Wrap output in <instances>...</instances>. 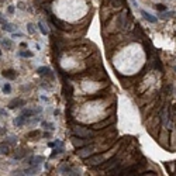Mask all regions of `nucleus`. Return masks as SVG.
<instances>
[{"mask_svg":"<svg viewBox=\"0 0 176 176\" xmlns=\"http://www.w3.org/2000/svg\"><path fill=\"white\" fill-rule=\"evenodd\" d=\"M72 133H73V135L89 138V140L93 138V135H95V131H93L92 128H86V127H82V126H73ZM92 142H93V141H92Z\"/></svg>","mask_w":176,"mask_h":176,"instance_id":"obj_1","label":"nucleus"},{"mask_svg":"<svg viewBox=\"0 0 176 176\" xmlns=\"http://www.w3.org/2000/svg\"><path fill=\"white\" fill-rule=\"evenodd\" d=\"M107 159V156H106V154H92L90 156L86 158V165L89 166H92V168H97L99 165H102L104 161Z\"/></svg>","mask_w":176,"mask_h":176,"instance_id":"obj_2","label":"nucleus"},{"mask_svg":"<svg viewBox=\"0 0 176 176\" xmlns=\"http://www.w3.org/2000/svg\"><path fill=\"white\" fill-rule=\"evenodd\" d=\"M97 151V147L95 144H86L85 147H80V148H78V155H79L80 158H88V156H90L92 154H95V152Z\"/></svg>","mask_w":176,"mask_h":176,"instance_id":"obj_3","label":"nucleus"},{"mask_svg":"<svg viewBox=\"0 0 176 176\" xmlns=\"http://www.w3.org/2000/svg\"><path fill=\"white\" fill-rule=\"evenodd\" d=\"M147 163H148V161L145 159V158H142L140 162H137V163H134V165H131L130 168L123 169V170H121V175H131V173H134V172H140Z\"/></svg>","mask_w":176,"mask_h":176,"instance_id":"obj_4","label":"nucleus"},{"mask_svg":"<svg viewBox=\"0 0 176 176\" xmlns=\"http://www.w3.org/2000/svg\"><path fill=\"white\" fill-rule=\"evenodd\" d=\"M49 20H51V23L55 25V28H59V30H64V31H66V30H71V27L72 25H69L68 23H65V21H62V20H59L58 17L52 16V14H49Z\"/></svg>","mask_w":176,"mask_h":176,"instance_id":"obj_5","label":"nucleus"},{"mask_svg":"<svg viewBox=\"0 0 176 176\" xmlns=\"http://www.w3.org/2000/svg\"><path fill=\"white\" fill-rule=\"evenodd\" d=\"M71 142L75 148H80V147H85L86 144H90L92 142V140H89V138H83V137H78V135H73L71 138Z\"/></svg>","mask_w":176,"mask_h":176,"instance_id":"obj_6","label":"nucleus"},{"mask_svg":"<svg viewBox=\"0 0 176 176\" xmlns=\"http://www.w3.org/2000/svg\"><path fill=\"white\" fill-rule=\"evenodd\" d=\"M37 73H38L40 76H44V78H49V79H54V78H55L54 72L51 71V68H48V66H40V68L37 69Z\"/></svg>","mask_w":176,"mask_h":176,"instance_id":"obj_7","label":"nucleus"},{"mask_svg":"<svg viewBox=\"0 0 176 176\" xmlns=\"http://www.w3.org/2000/svg\"><path fill=\"white\" fill-rule=\"evenodd\" d=\"M59 172L61 173H65V175H79V172L76 169H73L69 163H64L61 168H59Z\"/></svg>","mask_w":176,"mask_h":176,"instance_id":"obj_8","label":"nucleus"},{"mask_svg":"<svg viewBox=\"0 0 176 176\" xmlns=\"http://www.w3.org/2000/svg\"><path fill=\"white\" fill-rule=\"evenodd\" d=\"M23 104H25V102L23 100V99H20V97H16V99H13L10 103H8V109L10 110H14V109H17V107H20V106H23Z\"/></svg>","mask_w":176,"mask_h":176,"instance_id":"obj_9","label":"nucleus"},{"mask_svg":"<svg viewBox=\"0 0 176 176\" xmlns=\"http://www.w3.org/2000/svg\"><path fill=\"white\" fill-rule=\"evenodd\" d=\"M44 161H45L44 156H41V155H34L31 158H28L27 162H28V165H41Z\"/></svg>","mask_w":176,"mask_h":176,"instance_id":"obj_10","label":"nucleus"},{"mask_svg":"<svg viewBox=\"0 0 176 176\" xmlns=\"http://www.w3.org/2000/svg\"><path fill=\"white\" fill-rule=\"evenodd\" d=\"M10 151H11V145L8 144L7 141H1L0 142V154L1 155H10Z\"/></svg>","mask_w":176,"mask_h":176,"instance_id":"obj_11","label":"nucleus"},{"mask_svg":"<svg viewBox=\"0 0 176 176\" xmlns=\"http://www.w3.org/2000/svg\"><path fill=\"white\" fill-rule=\"evenodd\" d=\"M141 14H142V17H144L148 23H151V24H155V23L158 21L156 17H154L151 13H148V11H145V10H141Z\"/></svg>","mask_w":176,"mask_h":176,"instance_id":"obj_12","label":"nucleus"},{"mask_svg":"<svg viewBox=\"0 0 176 176\" xmlns=\"http://www.w3.org/2000/svg\"><path fill=\"white\" fill-rule=\"evenodd\" d=\"M1 30L6 32H16L17 31V25L13 24V23H4L1 25Z\"/></svg>","mask_w":176,"mask_h":176,"instance_id":"obj_13","label":"nucleus"},{"mask_svg":"<svg viewBox=\"0 0 176 176\" xmlns=\"http://www.w3.org/2000/svg\"><path fill=\"white\" fill-rule=\"evenodd\" d=\"M6 79L8 80H13V79H16L17 78V72L14 71V69H7V71H3V73H1Z\"/></svg>","mask_w":176,"mask_h":176,"instance_id":"obj_14","label":"nucleus"},{"mask_svg":"<svg viewBox=\"0 0 176 176\" xmlns=\"http://www.w3.org/2000/svg\"><path fill=\"white\" fill-rule=\"evenodd\" d=\"M0 45L4 49H7V51H11V48H13V41L8 40V38H3V40H0Z\"/></svg>","mask_w":176,"mask_h":176,"instance_id":"obj_15","label":"nucleus"},{"mask_svg":"<svg viewBox=\"0 0 176 176\" xmlns=\"http://www.w3.org/2000/svg\"><path fill=\"white\" fill-rule=\"evenodd\" d=\"M113 121H114V119H113V117H110V119H109L107 121H103V123H97V124H95V126H93V130H102L103 127H107V126H110Z\"/></svg>","mask_w":176,"mask_h":176,"instance_id":"obj_16","label":"nucleus"},{"mask_svg":"<svg viewBox=\"0 0 176 176\" xmlns=\"http://www.w3.org/2000/svg\"><path fill=\"white\" fill-rule=\"evenodd\" d=\"M27 120H28L27 117H24V116H21V114H20L16 120H14V126H16V127H23V126L27 124Z\"/></svg>","mask_w":176,"mask_h":176,"instance_id":"obj_17","label":"nucleus"},{"mask_svg":"<svg viewBox=\"0 0 176 176\" xmlns=\"http://www.w3.org/2000/svg\"><path fill=\"white\" fill-rule=\"evenodd\" d=\"M109 4L113 8H121L124 6V1L123 0H109Z\"/></svg>","mask_w":176,"mask_h":176,"instance_id":"obj_18","label":"nucleus"},{"mask_svg":"<svg viewBox=\"0 0 176 176\" xmlns=\"http://www.w3.org/2000/svg\"><path fill=\"white\" fill-rule=\"evenodd\" d=\"M65 149H64V145H58V148H55L54 149V152L51 154V158L54 159V158H56L58 155H61V154H64Z\"/></svg>","mask_w":176,"mask_h":176,"instance_id":"obj_19","label":"nucleus"},{"mask_svg":"<svg viewBox=\"0 0 176 176\" xmlns=\"http://www.w3.org/2000/svg\"><path fill=\"white\" fill-rule=\"evenodd\" d=\"M18 56H21V58H32L34 54H32L31 51H27V48L25 49L21 48V51H18Z\"/></svg>","mask_w":176,"mask_h":176,"instance_id":"obj_20","label":"nucleus"},{"mask_svg":"<svg viewBox=\"0 0 176 176\" xmlns=\"http://www.w3.org/2000/svg\"><path fill=\"white\" fill-rule=\"evenodd\" d=\"M41 126L45 128V130H49V131H54V130H55V126H54L52 123H48V121L41 120Z\"/></svg>","mask_w":176,"mask_h":176,"instance_id":"obj_21","label":"nucleus"},{"mask_svg":"<svg viewBox=\"0 0 176 176\" xmlns=\"http://www.w3.org/2000/svg\"><path fill=\"white\" fill-rule=\"evenodd\" d=\"M6 141H7L8 144L11 145V147H13V145H16V144H17V137L14 135V134H10V135H7V138H6Z\"/></svg>","mask_w":176,"mask_h":176,"instance_id":"obj_22","label":"nucleus"},{"mask_svg":"<svg viewBox=\"0 0 176 176\" xmlns=\"http://www.w3.org/2000/svg\"><path fill=\"white\" fill-rule=\"evenodd\" d=\"M38 30H40V32L42 34V35H48V28L44 25V23H42V21H40V23H38Z\"/></svg>","mask_w":176,"mask_h":176,"instance_id":"obj_23","label":"nucleus"},{"mask_svg":"<svg viewBox=\"0 0 176 176\" xmlns=\"http://www.w3.org/2000/svg\"><path fill=\"white\" fill-rule=\"evenodd\" d=\"M27 31H28L30 35H34V34L37 32V28H35V25L32 24V23H28V24H27Z\"/></svg>","mask_w":176,"mask_h":176,"instance_id":"obj_24","label":"nucleus"},{"mask_svg":"<svg viewBox=\"0 0 176 176\" xmlns=\"http://www.w3.org/2000/svg\"><path fill=\"white\" fill-rule=\"evenodd\" d=\"M25 155H27V151H21V152H17V154H14V155H13V158H14V159H17V161H20V159H23Z\"/></svg>","mask_w":176,"mask_h":176,"instance_id":"obj_25","label":"nucleus"},{"mask_svg":"<svg viewBox=\"0 0 176 176\" xmlns=\"http://www.w3.org/2000/svg\"><path fill=\"white\" fill-rule=\"evenodd\" d=\"M40 135H41V133L38 131V130H35V131H31V133H28V134H27V137H28V138H38Z\"/></svg>","mask_w":176,"mask_h":176,"instance_id":"obj_26","label":"nucleus"},{"mask_svg":"<svg viewBox=\"0 0 176 176\" xmlns=\"http://www.w3.org/2000/svg\"><path fill=\"white\" fill-rule=\"evenodd\" d=\"M3 92H4L6 95H10V93H11V85H10V83H4V85H3Z\"/></svg>","mask_w":176,"mask_h":176,"instance_id":"obj_27","label":"nucleus"},{"mask_svg":"<svg viewBox=\"0 0 176 176\" xmlns=\"http://www.w3.org/2000/svg\"><path fill=\"white\" fill-rule=\"evenodd\" d=\"M14 11H16V6H14V4H10V6L7 7V14L8 16H13Z\"/></svg>","mask_w":176,"mask_h":176,"instance_id":"obj_28","label":"nucleus"},{"mask_svg":"<svg viewBox=\"0 0 176 176\" xmlns=\"http://www.w3.org/2000/svg\"><path fill=\"white\" fill-rule=\"evenodd\" d=\"M155 8H156L158 11H166V6H165V4H159V3L155 4Z\"/></svg>","mask_w":176,"mask_h":176,"instance_id":"obj_29","label":"nucleus"},{"mask_svg":"<svg viewBox=\"0 0 176 176\" xmlns=\"http://www.w3.org/2000/svg\"><path fill=\"white\" fill-rule=\"evenodd\" d=\"M173 14H175L173 11H169V13H163V14H162V18H169V17H173Z\"/></svg>","mask_w":176,"mask_h":176,"instance_id":"obj_30","label":"nucleus"},{"mask_svg":"<svg viewBox=\"0 0 176 176\" xmlns=\"http://www.w3.org/2000/svg\"><path fill=\"white\" fill-rule=\"evenodd\" d=\"M7 134V130L4 127H0V135H6Z\"/></svg>","mask_w":176,"mask_h":176,"instance_id":"obj_31","label":"nucleus"},{"mask_svg":"<svg viewBox=\"0 0 176 176\" xmlns=\"http://www.w3.org/2000/svg\"><path fill=\"white\" fill-rule=\"evenodd\" d=\"M4 23H7V21H6V18H4V17H3V14H1V13H0V24L3 25V24H4Z\"/></svg>","mask_w":176,"mask_h":176,"instance_id":"obj_32","label":"nucleus"},{"mask_svg":"<svg viewBox=\"0 0 176 176\" xmlns=\"http://www.w3.org/2000/svg\"><path fill=\"white\" fill-rule=\"evenodd\" d=\"M0 116H1V117H7V111L3 110V109H0Z\"/></svg>","mask_w":176,"mask_h":176,"instance_id":"obj_33","label":"nucleus"},{"mask_svg":"<svg viewBox=\"0 0 176 176\" xmlns=\"http://www.w3.org/2000/svg\"><path fill=\"white\" fill-rule=\"evenodd\" d=\"M17 7L23 10V8H25V6H24V3H18V4H17Z\"/></svg>","mask_w":176,"mask_h":176,"instance_id":"obj_34","label":"nucleus"},{"mask_svg":"<svg viewBox=\"0 0 176 176\" xmlns=\"http://www.w3.org/2000/svg\"><path fill=\"white\" fill-rule=\"evenodd\" d=\"M42 137H44V138H49V137H51V133H44Z\"/></svg>","mask_w":176,"mask_h":176,"instance_id":"obj_35","label":"nucleus"},{"mask_svg":"<svg viewBox=\"0 0 176 176\" xmlns=\"http://www.w3.org/2000/svg\"><path fill=\"white\" fill-rule=\"evenodd\" d=\"M20 48H27V44H25V42H21V44H20Z\"/></svg>","mask_w":176,"mask_h":176,"instance_id":"obj_36","label":"nucleus"},{"mask_svg":"<svg viewBox=\"0 0 176 176\" xmlns=\"http://www.w3.org/2000/svg\"><path fill=\"white\" fill-rule=\"evenodd\" d=\"M0 56H1V49H0Z\"/></svg>","mask_w":176,"mask_h":176,"instance_id":"obj_37","label":"nucleus"}]
</instances>
